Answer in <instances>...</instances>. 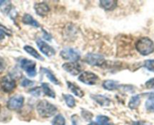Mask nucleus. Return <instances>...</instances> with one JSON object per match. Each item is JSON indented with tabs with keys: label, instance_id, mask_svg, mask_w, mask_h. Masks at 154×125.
Instances as JSON below:
<instances>
[{
	"label": "nucleus",
	"instance_id": "nucleus-1",
	"mask_svg": "<svg viewBox=\"0 0 154 125\" xmlns=\"http://www.w3.org/2000/svg\"><path fill=\"white\" fill-rule=\"evenodd\" d=\"M136 49L143 56H147L154 51V43L149 38H141L135 45Z\"/></svg>",
	"mask_w": 154,
	"mask_h": 125
},
{
	"label": "nucleus",
	"instance_id": "nucleus-14",
	"mask_svg": "<svg viewBox=\"0 0 154 125\" xmlns=\"http://www.w3.org/2000/svg\"><path fill=\"white\" fill-rule=\"evenodd\" d=\"M68 88L73 93L75 96L79 97H82L84 96V92L81 90V88L79 86H77L75 84L72 83L70 82H67Z\"/></svg>",
	"mask_w": 154,
	"mask_h": 125
},
{
	"label": "nucleus",
	"instance_id": "nucleus-28",
	"mask_svg": "<svg viewBox=\"0 0 154 125\" xmlns=\"http://www.w3.org/2000/svg\"><path fill=\"white\" fill-rule=\"evenodd\" d=\"M145 86L148 89H154V78L148 80L147 82L145 83Z\"/></svg>",
	"mask_w": 154,
	"mask_h": 125
},
{
	"label": "nucleus",
	"instance_id": "nucleus-5",
	"mask_svg": "<svg viewBox=\"0 0 154 125\" xmlns=\"http://www.w3.org/2000/svg\"><path fill=\"white\" fill-rule=\"evenodd\" d=\"M60 56L63 59L70 60L72 62L77 61L80 58V54H79V51L71 48H66L60 51Z\"/></svg>",
	"mask_w": 154,
	"mask_h": 125
},
{
	"label": "nucleus",
	"instance_id": "nucleus-25",
	"mask_svg": "<svg viewBox=\"0 0 154 125\" xmlns=\"http://www.w3.org/2000/svg\"><path fill=\"white\" fill-rule=\"evenodd\" d=\"M144 67L149 71L154 73V60H146L144 62Z\"/></svg>",
	"mask_w": 154,
	"mask_h": 125
},
{
	"label": "nucleus",
	"instance_id": "nucleus-6",
	"mask_svg": "<svg viewBox=\"0 0 154 125\" xmlns=\"http://www.w3.org/2000/svg\"><path fill=\"white\" fill-rule=\"evenodd\" d=\"M0 86L2 88V91L5 92H11L16 87L15 81L9 76H4L0 80Z\"/></svg>",
	"mask_w": 154,
	"mask_h": 125
},
{
	"label": "nucleus",
	"instance_id": "nucleus-19",
	"mask_svg": "<svg viewBox=\"0 0 154 125\" xmlns=\"http://www.w3.org/2000/svg\"><path fill=\"white\" fill-rule=\"evenodd\" d=\"M24 50L28 53V54H30L31 56H32V57H35V58L38 59V60H43L42 57H41L40 54H38V53L37 52V51L32 48V47L29 46V45H26V46H24Z\"/></svg>",
	"mask_w": 154,
	"mask_h": 125
},
{
	"label": "nucleus",
	"instance_id": "nucleus-22",
	"mask_svg": "<svg viewBox=\"0 0 154 125\" xmlns=\"http://www.w3.org/2000/svg\"><path fill=\"white\" fill-rule=\"evenodd\" d=\"M41 70H42V71L43 72V73H45V75L47 76L48 79H49V80L51 81V82H53L54 85H59V84H60L59 81L57 80V79H56L55 76H54V74H53V73H51V72L49 70H48V69H46V68H42Z\"/></svg>",
	"mask_w": 154,
	"mask_h": 125
},
{
	"label": "nucleus",
	"instance_id": "nucleus-37",
	"mask_svg": "<svg viewBox=\"0 0 154 125\" xmlns=\"http://www.w3.org/2000/svg\"><path fill=\"white\" fill-rule=\"evenodd\" d=\"M0 111H1V106H0Z\"/></svg>",
	"mask_w": 154,
	"mask_h": 125
},
{
	"label": "nucleus",
	"instance_id": "nucleus-16",
	"mask_svg": "<svg viewBox=\"0 0 154 125\" xmlns=\"http://www.w3.org/2000/svg\"><path fill=\"white\" fill-rule=\"evenodd\" d=\"M103 87L104 89L108 91H113V90L117 89L119 87L118 82L113 80H106L103 83Z\"/></svg>",
	"mask_w": 154,
	"mask_h": 125
},
{
	"label": "nucleus",
	"instance_id": "nucleus-31",
	"mask_svg": "<svg viewBox=\"0 0 154 125\" xmlns=\"http://www.w3.org/2000/svg\"><path fill=\"white\" fill-rule=\"evenodd\" d=\"M5 35H8V36H10L9 33H8L7 32H5V31L3 30V29H0V41H2V39H4Z\"/></svg>",
	"mask_w": 154,
	"mask_h": 125
},
{
	"label": "nucleus",
	"instance_id": "nucleus-33",
	"mask_svg": "<svg viewBox=\"0 0 154 125\" xmlns=\"http://www.w3.org/2000/svg\"><path fill=\"white\" fill-rule=\"evenodd\" d=\"M134 125H151V124L146 121H140L134 122Z\"/></svg>",
	"mask_w": 154,
	"mask_h": 125
},
{
	"label": "nucleus",
	"instance_id": "nucleus-18",
	"mask_svg": "<svg viewBox=\"0 0 154 125\" xmlns=\"http://www.w3.org/2000/svg\"><path fill=\"white\" fill-rule=\"evenodd\" d=\"M145 106L147 111L154 112V93H150L147 100L146 101Z\"/></svg>",
	"mask_w": 154,
	"mask_h": 125
},
{
	"label": "nucleus",
	"instance_id": "nucleus-34",
	"mask_svg": "<svg viewBox=\"0 0 154 125\" xmlns=\"http://www.w3.org/2000/svg\"><path fill=\"white\" fill-rule=\"evenodd\" d=\"M43 32L44 33H45V34H44V38H45V39H47L48 41H51V36H50L48 33H47L45 30H43Z\"/></svg>",
	"mask_w": 154,
	"mask_h": 125
},
{
	"label": "nucleus",
	"instance_id": "nucleus-24",
	"mask_svg": "<svg viewBox=\"0 0 154 125\" xmlns=\"http://www.w3.org/2000/svg\"><path fill=\"white\" fill-rule=\"evenodd\" d=\"M65 118L62 115H57L52 121V125H65Z\"/></svg>",
	"mask_w": 154,
	"mask_h": 125
},
{
	"label": "nucleus",
	"instance_id": "nucleus-9",
	"mask_svg": "<svg viewBox=\"0 0 154 125\" xmlns=\"http://www.w3.org/2000/svg\"><path fill=\"white\" fill-rule=\"evenodd\" d=\"M63 70L72 76H77L82 71L80 65L75 62H69V63H65L62 66Z\"/></svg>",
	"mask_w": 154,
	"mask_h": 125
},
{
	"label": "nucleus",
	"instance_id": "nucleus-15",
	"mask_svg": "<svg viewBox=\"0 0 154 125\" xmlns=\"http://www.w3.org/2000/svg\"><path fill=\"white\" fill-rule=\"evenodd\" d=\"M23 22L25 24L30 25V26H34V27H39L40 25L35 19H33V17L30 15V14H26L23 17Z\"/></svg>",
	"mask_w": 154,
	"mask_h": 125
},
{
	"label": "nucleus",
	"instance_id": "nucleus-7",
	"mask_svg": "<svg viewBox=\"0 0 154 125\" xmlns=\"http://www.w3.org/2000/svg\"><path fill=\"white\" fill-rule=\"evenodd\" d=\"M23 102L24 97L22 95H16L10 98L7 103V106L11 110H18L23 106Z\"/></svg>",
	"mask_w": 154,
	"mask_h": 125
},
{
	"label": "nucleus",
	"instance_id": "nucleus-35",
	"mask_svg": "<svg viewBox=\"0 0 154 125\" xmlns=\"http://www.w3.org/2000/svg\"><path fill=\"white\" fill-rule=\"evenodd\" d=\"M0 29H3V30H5V32H7V31H8V29H7L5 27V26H2V24H0Z\"/></svg>",
	"mask_w": 154,
	"mask_h": 125
},
{
	"label": "nucleus",
	"instance_id": "nucleus-21",
	"mask_svg": "<svg viewBox=\"0 0 154 125\" xmlns=\"http://www.w3.org/2000/svg\"><path fill=\"white\" fill-rule=\"evenodd\" d=\"M42 88L43 90V92L45 95H47L48 97L51 98H54L55 97V93L53 90H51V88H50L49 85L47 83H42Z\"/></svg>",
	"mask_w": 154,
	"mask_h": 125
},
{
	"label": "nucleus",
	"instance_id": "nucleus-36",
	"mask_svg": "<svg viewBox=\"0 0 154 125\" xmlns=\"http://www.w3.org/2000/svg\"><path fill=\"white\" fill-rule=\"evenodd\" d=\"M5 2H6V1H0V7L2 6L4 3H5Z\"/></svg>",
	"mask_w": 154,
	"mask_h": 125
},
{
	"label": "nucleus",
	"instance_id": "nucleus-2",
	"mask_svg": "<svg viewBox=\"0 0 154 125\" xmlns=\"http://www.w3.org/2000/svg\"><path fill=\"white\" fill-rule=\"evenodd\" d=\"M37 112L41 117L49 118L55 114L57 108L47 100H41L37 104Z\"/></svg>",
	"mask_w": 154,
	"mask_h": 125
},
{
	"label": "nucleus",
	"instance_id": "nucleus-27",
	"mask_svg": "<svg viewBox=\"0 0 154 125\" xmlns=\"http://www.w3.org/2000/svg\"><path fill=\"white\" fill-rule=\"evenodd\" d=\"M20 85H21V86H23V87H30V86H32V85H34V82H32V81L29 80V79H24L21 82Z\"/></svg>",
	"mask_w": 154,
	"mask_h": 125
},
{
	"label": "nucleus",
	"instance_id": "nucleus-11",
	"mask_svg": "<svg viewBox=\"0 0 154 125\" xmlns=\"http://www.w3.org/2000/svg\"><path fill=\"white\" fill-rule=\"evenodd\" d=\"M34 8L36 14L42 17H45L49 12V7L45 2H40V3H35L34 5Z\"/></svg>",
	"mask_w": 154,
	"mask_h": 125
},
{
	"label": "nucleus",
	"instance_id": "nucleus-17",
	"mask_svg": "<svg viewBox=\"0 0 154 125\" xmlns=\"http://www.w3.org/2000/svg\"><path fill=\"white\" fill-rule=\"evenodd\" d=\"M89 125H112L109 118L104 115H98L97 117L96 123H91Z\"/></svg>",
	"mask_w": 154,
	"mask_h": 125
},
{
	"label": "nucleus",
	"instance_id": "nucleus-20",
	"mask_svg": "<svg viewBox=\"0 0 154 125\" xmlns=\"http://www.w3.org/2000/svg\"><path fill=\"white\" fill-rule=\"evenodd\" d=\"M140 97L139 95H136L131 97V99L130 100L129 103H128V106L131 109H134L137 108L138 106L140 105Z\"/></svg>",
	"mask_w": 154,
	"mask_h": 125
},
{
	"label": "nucleus",
	"instance_id": "nucleus-23",
	"mask_svg": "<svg viewBox=\"0 0 154 125\" xmlns=\"http://www.w3.org/2000/svg\"><path fill=\"white\" fill-rule=\"evenodd\" d=\"M63 99H64L65 102H66V105L69 107H74L75 105V101L73 97L71 96L69 94H64L63 95Z\"/></svg>",
	"mask_w": 154,
	"mask_h": 125
},
{
	"label": "nucleus",
	"instance_id": "nucleus-3",
	"mask_svg": "<svg viewBox=\"0 0 154 125\" xmlns=\"http://www.w3.org/2000/svg\"><path fill=\"white\" fill-rule=\"evenodd\" d=\"M84 61L86 64H89L91 66H97V67H100L103 64L105 60L104 57L102 55L98 54H93V53H89L85 55L84 58Z\"/></svg>",
	"mask_w": 154,
	"mask_h": 125
},
{
	"label": "nucleus",
	"instance_id": "nucleus-29",
	"mask_svg": "<svg viewBox=\"0 0 154 125\" xmlns=\"http://www.w3.org/2000/svg\"><path fill=\"white\" fill-rule=\"evenodd\" d=\"M5 62L3 58L0 57V73H2V72L5 70Z\"/></svg>",
	"mask_w": 154,
	"mask_h": 125
},
{
	"label": "nucleus",
	"instance_id": "nucleus-8",
	"mask_svg": "<svg viewBox=\"0 0 154 125\" xmlns=\"http://www.w3.org/2000/svg\"><path fill=\"white\" fill-rule=\"evenodd\" d=\"M98 77L97 75L91 72H84L79 76V80L88 85H94L97 82Z\"/></svg>",
	"mask_w": 154,
	"mask_h": 125
},
{
	"label": "nucleus",
	"instance_id": "nucleus-4",
	"mask_svg": "<svg viewBox=\"0 0 154 125\" xmlns=\"http://www.w3.org/2000/svg\"><path fill=\"white\" fill-rule=\"evenodd\" d=\"M20 67L30 77H34L36 75L35 63L27 59H22L20 60Z\"/></svg>",
	"mask_w": 154,
	"mask_h": 125
},
{
	"label": "nucleus",
	"instance_id": "nucleus-26",
	"mask_svg": "<svg viewBox=\"0 0 154 125\" xmlns=\"http://www.w3.org/2000/svg\"><path fill=\"white\" fill-rule=\"evenodd\" d=\"M29 94L32 95V96H35V97H38L40 95V93H41V90L39 88H32V89L29 90Z\"/></svg>",
	"mask_w": 154,
	"mask_h": 125
},
{
	"label": "nucleus",
	"instance_id": "nucleus-10",
	"mask_svg": "<svg viewBox=\"0 0 154 125\" xmlns=\"http://www.w3.org/2000/svg\"><path fill=\"white\" fill-rule=\"evenodd\" d=\"M36 44L38 48L42 52V54H44L47 57H51L55 54V51H54V48L50 46L49 45H48L44 41L38 39V40H37Z\"/></svg>",
	"mask_w": 154,
	"mask_h": 125
},
{
	"label": "nucleus",
	"instance_id": "nucleus-32",
	"mask_svg": "<svg viewBox=\"0 0 154 125\" xmlns=\"http://www.w3.org/2000/svg\"><path fill=\"white\" fill-rule=\"evenodd\" d=\"M71 121H72V125H79L78 124V118L76 115H72L71 118Z\"/></svg>",
	"mask_w": 154,
	"mask_h": 125
},
{
	"label": "nucleus",
	"instance_id": "nucleus-13",
	"mask_svg": "<svg viewBox=\"0 0 154 125\" xmlns=\"http://www.w3.org/2000/svg\"><path fill=\"white\" fill-rule=\"evenodd\" d=\"M91 98L101 106H107L110 103V100H109V98L103 96V95H91Z\"/></svg>",
	"mask_w": 154,
	"mask_h": 125
},
{
	"label": "nucleus",
	"instance_id": "nucleus-30",
	"mask_svg": "<svg viewBox=\"0 0 154 125\" xmlns=\"http://www.w3.org/2000/svg\"><path fill=\"white\" fill-rule=\"evenodd\" d=\"M85 112H82V115L84 118H85V120H91V118H92V114H91L90 112H86V111H84Z\"/></svg>",
	"mask_w": 154,
	"mask_h": 125
},
{
	"label": "nucleus",
	"instance_id": "nucleus-12",
	"mask_svg": "<svg viewBox=\"0 0 154 125\" xmlns=\"http://www.w3.org/2000/svg\"><path fill=\"white\" fill-rule=\"evenodd\" d=\"M100 5L101 8L103 9L108 10V11H112L115 9L116 7L117 6V1L116 0H101L100 1Z\"/></svg>",
	"mask_w": 154,
	"mask_h": 125
}]
</instances>
